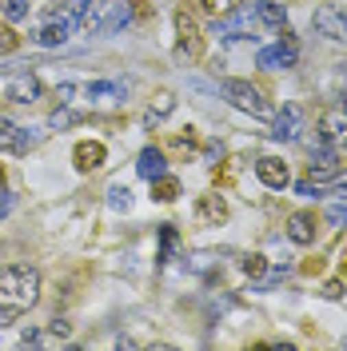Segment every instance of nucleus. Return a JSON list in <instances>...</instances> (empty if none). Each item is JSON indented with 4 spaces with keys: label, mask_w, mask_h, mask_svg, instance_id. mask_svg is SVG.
Wrapping results in <instances>:
<instances>
[{
    "label": "nucleus",
    "mask_w": 347,
    "mask_h": 351,
    "mask_svg": "<svg viewBox=\"0 0 347 351\" xmlns=\"http://www.w3.org/2000/svg\"><path fill=\"white\" fill-rule=\"evenodd\" d=\"M195 212H200V219H208V223H224L228 219V204H224V196H200V204H195Z\"/></svg>",
    "instance_id": "16"
},
{
    "label": "nucleus",
    "mask_w": 347,
    "mask_h": 351,
    "mask_svg": "<svg viewBox=\"0 0 347 351\" xmlns=\"http://www.w3.org/2000/svg\"><path fill=\"white\" fill-rule=\"evenodd\" d=\"M136 172L144 176V180L164 176V152H160V148H144V152H140V160H136Z\"/></svg>",
    "instance_id": "18"
},
{
    "label": "nucleus",
    "mask_w": 347,
    "mask_h": 351,
    "mask_svg": "<svg viewBox=\"0 0 347 351\" xmlns=\"http://www.w3.org/2000/svg\"><path fill=\"white\" fill-rule=\"evenodd\" d=\"M0 16L4 21H24L28 16V0H0Z\"/></svg>",
    "instance_id": "23"
},
{
    "label": "nucleus",
    "mask_w": 347,
    "mask_h": 351,
    "mask_svg": "<svg viewBox=\"0 0 347 351\" xmlns=\"http://www.w3.org/2000/svg\"><path fill=\"white\" fill-rule=\"evenodd\" d=\"M224 96L236 104L239 112H252V116H272V104L263 100V92L260 88H252L248 80H224Z\"/></svg>",
    "instance_id": "3"
},
{
    "label": "nucleus",
    "mask_w": 347,
    "mask_h": 351,
    "mask_svg": "<svg viewBox=\"0 0 347 351\" xmlns=\"http://www.w3.org/2000/svg\"><path fill=\"white\" fill-rule=\"evenodd\" d=\"M72 160H76V168H80V172H96V168H104L108 148H104L100 140H80V144H76V152H72Z\"/></svg>",
    "instance_id": "10"
},
{
    "label": "nucleus",
    "mask_w": 347,
    "mask_h": 351,
    "mask_svg": "<svg viewBox=\"0 0 347 351\" xmlns=\"http://www.w3.org/2000/svg\"><path fill=\"white\" fill-rule=\"evenodd\" d=\"M128 84L120 80H100V84H60L56 100L60 104H100V100H124Z\"/></svg>",
    "instance_id": "2"
},
{
    "label": "nucleus",
    "mask_w": 347,
    "mask_h": 351,
    "mask_svg": "<svg viewBox=\"0 0 347 351\" xmlns=\"http://www.w3.org/2000/svg\"><path fill=\"white\" fill-rule=\"evenodd\" d=\"M108 208H112V212H128V208H132L128 184H112V188H108Z\"/></svg>",
    "instance_id": "22"
},
{
    "label": "nucleus",
    "mask_w": 347,
    "mask_h": 351,
    "mask_svg": "<svg viewBox=\"0 0 347 351\" xmlns=\"http://www.w3.org/2000/svg\"><path fill=\"white\" fill-rule=\"evenodd\" d=\"M72 12H76V21L84 24L88 32H100L104 12H108V0H72Z\"/></svg>",
    "instance_id": "12"
},
{
    "label": "nucleus",
    "mask_w": 347,
    "mask_h": 351,
    "mask_svg": "<svg viewBox=\"0 0 347 351\" xmlns=\"http://www.w3.org/2000/svg\"><path fill=\"white\" fill-rule=\"evenodd\" d=\"M300 120H304V108L300 104H283V112L272 124V140H296L300 136Z\"/></svg>",
    "instance_id": "11"
},
{
    "label": "nucleus",
    "mask_w": 347,
    "mask_h": 351,
    "mask_svg": "<svg viewBox=\"0 0 347 351\" xmlns=\"http://www.w3.org/2000/svg\"><path fill=\"white\" fill-rule=\"evenodd\" d=\"M287 240L307 247V243H315V216L311 212H291L287 216Z\"/></svg>",
    "instance_id": "13"
},
{
    "label": "nucleus",
    "mask_w": 347,
    "mask_h": 351,
    "mask_svg": "<svg viewBox=\"0 0 347 351\" xmlns=\"http://www.w3.org/2000/svg\"><path fill=\"white\" fill-rule=\"evenodd\" d=\"M176 108V96L172 92H156L152 96V108H148V116H144V124H156V120H164L168 112Z\"/></svg>",
    "instance_id": "20"
},
{
    "label": "nucleus",
    "mask_w": 347,
    "mask_h": 351,
    "mask_svg": "<svg viewBox=\"0 0 347 351\" xmlns=\"http://www.w3.org/2000/svg\"><path fill=\"white\" fill-rule=\"evenodd\" d=\"M12 212V192H0V219Z\"/></svg>",
    "instance_id": "31"
},
{
    "label": "nucleus",
    "mask_w": 347,
    "mask_h": 351,
    "mask_svg": "<svg viewBox=\"0 0 347 351\" xmlns=\"http://www.w3.org/2000/svg\"><path fill=\"white\" fill-rule=\"evenodd\" d=\"M311 24H315L320 36H327V40H335V44H347V12L339 4H320Z\"/></svg>",
    "instance_id": "4"
},
{
    "label": "nucleus",
    "mask_w": 347,
    "mask_h": 351,
    "mask_svg": "<svg viewBox=\"0 0 347 351\" xmlns=\"http://www.w3.org/2000/svg\"><path fill=\"white\" fill-rule=\"evenodd\" d=\"M76 120H80L76 112H68V108H56L52 116H48V128H72Z\"/></svg>",
    "instance_id": "27"
},
{
    "label": "nucleus",
    "mask_w": 347,
    "mask_h": 351,
    "mask_svg": "<svg viewBox=\"0 0 347 351\" xmlns=\"http://www.w3.org/2000/svg\"><path fill=\"white\" fill-rule=\"evenodd\" d=\"M36 144V132L32 128H21V124H12V120H0V152H28Z\"/></svg>",
    "instance_id": "9"
},
{
    "label": "nucleus",
    "mask_w": 347,
    "mask_h": 351,
    "mask_svg": "<svg viewBox=\"0 0 347 351\" xmlns=\"http://www.w3.org/2000/svg\"><path fill=\"white\" fill-rule=\"evenodd\" d=\"M256 60H260V68H291L300 60V44H296V36H287V28H283V40L276 48H260Z\"/></svg>",
    "instance_id": "6"
},
{
    "label": "nucleus",
    "mask_w": 347,
    "mask_h": 351,
    "mask_svg": "<svg viewBox=\"0 0 347 351\" xmlns=\"http://www.w3.org/2000/svg\"><path fill=\"white\" fill-rule=\"evenodd\" d=\"M256 28V12L252 8H232V12H224V16H216V32L219 40H239V36H248Z\"/></svg>",
    "instance_id": "5"
},
{
    "label": "nucleus",
    "mask_w": 347,
    "mask_h": 351,
    "mask_svg": "<svg viewBox=\"0 0 347 351\" xmlns=\"http://www.w3.org/2000/svg\"><path fill=\"white\" fill-rule=\"evenodd\" d=\"M239 267H243V276L260 280L263 271H267V260H263V256H243V263H239Z\"/></svg>",
    "instance_id": "26"
},
{
    "label": "nucleus",
    "mask_w": 347,
    "mask_h": 351,
    "mask_svg": "<svg viewBox=\"0 0 347 351\" xmlns=\"http://www.w3.org/2000/svg\"><path fill=\"white\" fill-rule=\"evenodd\" d=\"M327 223H331V228H344L347 223V208L344 204H331V208H327Z\"/></svg>",
    "instance_id": "29"
},
{
    "label": "nucleus",
    "mask_w": 347,
    "mask_h": 351,
    "mask_svg": "<svg viewBox=\"0 0 347 351\" xmlns=\"http://www.w3.org/2000/svg\"><path fill=\"white\" fill-rule=\"evenodd\" d=\"M0 180H4V172H0Z\"/></svg>",
    "instance_id": "35"
},
{
    "label": "nucleus",
    "mask_w": 347,
    "mask_h": 351,
    "mask_svg": "<svg viewBox=\"0 0 347 351\" xmlns=\"http://www.w3.org/2000/svg\"><path fill=\"white\" fill-rule=\"evenodd\" d=\"M256 176H260L267 188H287V180H291L287 176V164H283L280 156H263L260 164H256Z\"/></svg>",
    "instance_id": "14"
},
{
    "label": "nucleus",
    "mask_w": 347,
    "mask_h": 351,
    "mask_svg": "<svg viewBox=\"0 0 347 351\" xmlns=\"http://www.w3.org/2000/svg\"><path fill=\"white\" fill-rule=\"evenodd\" d=\"M16 48H21L16 28H12V24H0V56H8V52H16Z\"/></svg>",
    "instance_id": "24"
},
{
    "label": "nucleus",
    "mask_w": 347,
    "mask_h": 351,
    "mask_svg": "<svg viewBox=\"0 0 347 351\" xmlns=\"http://www.w3.org/2000/svg\"><path fill=\"white\" fill-rule=\"evenodd\" d=\"M40 96V80L36 76H12V84H8V100L12 104H32Z\"/></svg>",
    "instance_id": "15"
},
{
    "label": "nucleus",
    "mask_w": 347,
    "mask_h": 351,
    "mask_svg": "<svg viewBox=\"0 0 347 351\" xmlns=\"http://www.w3.org/2000/svg\"><path fill=\"white\" fill-rule=\"evenodd\" d=\"M324 295H327V300H339V295H344V284H335V280L324 284Z\"/></svg>",
    "instance_id": "30"
},
{
    "label": "nucleus",
    "mask_w": 347,
    "mask_h": 351,
    "mask_svg": "<svg viewBox=\"0 0 347 351\" xmlns=\"http://www.w3.org/2000/svg\"><path fill=\"white\" fill-rule=\"evenodd\" d=\"M172 247H176V228L172 223H164V228H160V256H156V260L164 263L168 256H172Z\"/></svg>",
    "instance_id": "25"
},
{
    "label": "nucleus",
    "mask_w": 347,
    "mask_h": 351,
    "mask_svg": "<svg viewBox=\"0 0 347 351\" xmlns=\"http://www.w3.org/2000/svg\"><path fill=\"white\" fill-rule=\"evenodd\" d=\"M152 199L176 204V199H180V180H172V176H156L152 180Z\"/></svg>",
    "instance_id": "19"
},
{
    "label": "nucleus",
    "mask_w": 347,
    "mask_h": 351,
    "mask_svg": "<svg viewBox=\"0 0 347 351\" xmlns=\"http://www.w3.org/2000/svg\"><path fill=\"white\" fill-rule=\"evenodd\" d=\"M344 343H347V335H344Z\"/></svg>",
    "instance_id": "36"
},
{
    "label": "nucleus",
    "mask_w": 347,
    "mask_h": 351,
    "mask_svg": "<svg viewBox=\"0 0 347 351\" xmlns=\"http://www.w3.org/2000/svg\"><path fill=\"white\" fill-rule=\"evenodd\" d=\"M36 295H40L36 267H21V263L0 267V328L12 324L21 311H28V307L36 304Z\"/></svg>",
    "instance_id": "1"
},
{
    "label": "nucleus",
    "mask_w": 347,
    "mask_h": 351,
    "mask_svg": "<svg viewBox=\"0 0 347 351\" xmlns=\"http://www.w3.org/2000/svg\"><path fill=\"white\" fill-rule=\"evenodd\" d=\"M128 4L120 0V4H108V12H104V24H100V32H116V28H124L128 24Z\"/></svg>",
    "instance_id": "21"
},
{
    "label": "nucleus",
    "mask_w": 347,
    "mask_h": 351,
    "mask_svg": "<svg viewBox=\"0 0 347 351\" xmlns=\"http://www.w3.org/2000/svg\"><path fill=\"white\" fill-rule=\"evenodd\" d=\"M176 36H180V52L184 56H200V24L188 8H176Z\"/></svg>",
    "instance_id": "8"
},
{
    "label": "nucleus",
    "mask_w": 347,
    "mask_h": 351,
    "mask_svg": "<svg viewBox=\"0 0 347 351\" xmlns=\"http://www.w3.org/2000/svg\"><path fill=\"white\" fill-rule=\"evenodd\" d=\"M200 8H204L208 16H224V12L236 8V0H200Z\"/></svg>",
    "instance_id": "28"
},
{
    "label": "nucleus",
    "mask_w": 347,
    "mask_h": 351,
    "mask_svg": "<svg viewBox=\"0 0 347 351\" xmlns=\"http://www.w3.org/2000/svg\"><path fill=\"white\" fill-rule=\"evenodd\" d=\"M21 343H24V348H28V343H40V331H36V328H28V331L21 335Z\"/></svg>",
    "instance_id": "32"
},
{
    "label": "nucleus",
    "mask_w": 347,
    "mask_h": 351,
    "mask_svg": "<svg viewBox=\"0 0 347 351\" xmlns=\"http://www.w3.org/2000/svg\"><path fill=\"white\" fill-rule=\"evenodd\" d=\"M256 16H260L267 28H276V32L287 28V12H283V4H276V0H260V4H256Z\"/></svg>",
    "instance_id": "17"
},
{
    "label": "nucleus",
    "mask_w": 347,
    "mask_h": 351,
    "mask_svg": "<svg viewBox=\"0 0 347 351\" xmlns=\"http://www.w3.org/2000/svg\"><path fill=\"white\" fill-rule=\"evenodd\" d=\"M344 276H347V252H344Z\"/></svg>",
    "instance_id": "34"
},
{
    "label": "nucleus",
    "mask_w": 347,
    "mask_h": 351,
    "mask_svg": "<svg viewBox=\"0 0 347 351\" xmlns=\"http://www.w3.org/2000/svg\"><path fill=\"white\" fill-rule=\"evenodd\" d=\"M331 184H339V188H344V192H347V172H344V176L335 172V180H331Z\"/></svg>",
    "instance_id": "33"
},
{
    "label": "nucleus",
    "mask_w": 347,
    "mask_h": 351,
    "mask_svg": "<svg viewBox=\"0 0 347 351\" xmlns=\"http://www.w3.org/2000/svg\"><path fill=\"white\" fill-rule=\"evenodd\" d=\"M320 132L327 136V144L339 156H347V108H327L320 116Z\"/></svg>",
    "instance_id": "7"
}]
</instances>
